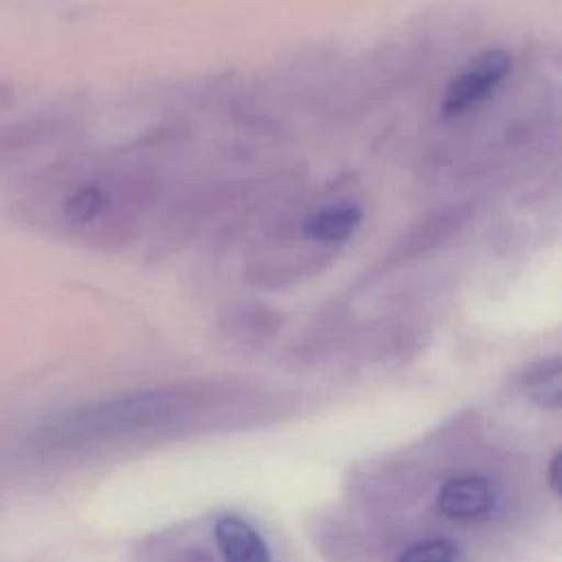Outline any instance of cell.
<instances>
[{"mask_svg": "<svg viewBox=\"0 0 562 562\" xmlns=\"http://www.w3.org/2000/svg\"><path fill=\"white\" fill-rule=\"evenodd\" d=\"M360 220H362V213L358 206L331 204L312 213L303 224V233L314 241H327V244L345 241L356 233V228L360 226Z\"/></svg>", "mask_w": 562, "mask_h": 562, "instance_id": "8992f818", "label": "cell"}, {"mask_svg": "<svg viewBox=\"0 0 562 562\" xmlns=\"http://www.w3.org/2000/svg\"><path fill=\"white\" fill-rule=\"evenodd\" d=\"M498 492L483 474H457L446 479L437 490V509L450 520L468 522L485 518L496 507Z\"/></svg>", "mask_w": 562, "mask_h": 562, "instance_id": "277c9868", "label": "cell"}, {"mask_svg": "<svg viewBox=\"0 0 562 562\" xmlns=\"http://www.w3.org/2000/svg\"><path fill=\"white\" fill-rule=\"evenodd\" d=\"M560 461H562L560 450H553V454L547 463V485L555 496L560 494Z\"/></svg>", "mask_w": 562, "mask_h": 562, "instance_id": "30bf717a", "label": "cell"}, {"mask_svg": "<svg viewBox=\"0 0 562 562\" xmlns=\"http://www.w3.org/2000/svg\"><path fill=\"white\" fill-rule=\"evenodd\" d=\"M522 393L540 408L558 411L562 404V364L560 358H549L533 364L522 375Z\"/></svg>", "mask_w": 562, "mask_h": 562, "instance_id": "52a82bcc", "label": "cell"}, {"mask_svg": "<svg viewBox=\"0 0 562 562\" xmlns=\"http://www.w3.org/2000/svg\"><path fill=\"white\" fill-rule=\"evenodd\" d=\"M257 402L187 389H151L81 404L42 422L31 443L42 454H72L114 443L228 430L270 417Z\"/></svg>", "mask_w": 562, "mask_h": 562, "instance_id": "6da1fadb", "label": "cell"}, {"mask_svg": "<svg viewBox=\"0 0 562 562\" xmlns=\"http://www.w3.org/2000/svg\"><path fill=\"white\" fill-rule=\"evenodd\" d=\"M7 103H11V88L4 86V83H0V110H2Z\"/></svg>", "mask_w": 562, "mask_h": 562, "instance_id": "8fae6325", "label": "cell"}, {"mask_svg": "<svg viewBox=\"0 0 562 562\" xmlns=\"http://www.w3.org/2000/svg\"><path fill=\"white\" fill-rule=\"evenodd\" d=\"M108 204V195L99 184H83L64 202V217L72 224H88L97 220Z\"/></svg>", "mask_w": 562, "mask_h": 562, "instance_id": "ba28073f", "label": "cell"}, {"mask_svg": "<svg viewBox=\"0 0 562 562\" xmlns=\"http://www.w3.org/2000/svg\"><path fill=\"white\" fill-rule=\"evenodd\" d=\"M457 544L448 538H426L406 547L395 562H457Z\"/></svg>", "mask_w": 562, "mask_h": 562, "instance_id": "9c48e42d", "label": "cell"}, {"mask_svg": "<svg viewBox=\"0 0 562 562\" xmlns=\"http://www.w3.org/2000/svg\"><path fill=\"white\" fill-rule=\"evenodd\" d=\"M509 70L512 57L505 50L492 48L481 53L470 64V68H465L459 77L452 79V83L446 90L441 112L446 116H454L470 110L472 105L483 101L505 79Z\"/></svg>", "mask_w": 562, "mask_h": 562, "instance_id": "7a4b0ae2", "label": "cell"}, {"mask_svg": "<svg viewBox=\"0 0 562 562\" xmlns=\"http://www.w3.org/2000/svg\"><path fill=\"white\" fill-rule=\"evenodd\" d=\"M130 562H222L213 536L198 525L173 527L140 542Z\"/></svg>", "mask_w": 562, "mask_h": 562, "instance_id": "3957f363", "label": "cell"}, {"mask_svg": "<svg viewBox=\"0 0 562 562\" xmlns=\"http://www.w3.org/2000/svg\"><path fill=\"white\" fill-rule=\"evenodd\" d=\"M211 536L222 562H274L257 527L237 514H220L211 525Z\"/></svg>", "mask_w": 562, "mask_h": 562, "instance_id": "5b68a950", "label": "cell"}]
</instances>
